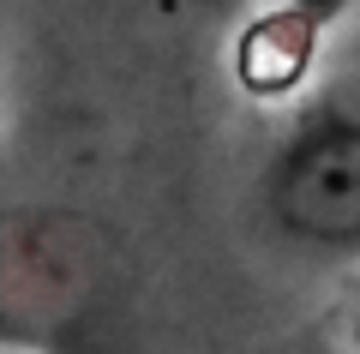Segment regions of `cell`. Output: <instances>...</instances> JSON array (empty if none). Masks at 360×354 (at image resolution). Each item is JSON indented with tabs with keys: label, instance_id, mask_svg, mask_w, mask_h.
I'll return each instance as SVG.
<instances>
[{
	"label": "cell",
	"instance_id": "obj_1",
	"mask_svg": "<svg viewBox=\"0 0 360 354\" xmlns=\"http://www.w3.org/2000/svg\"><path fill=\"white\" fill-rule=\"evenodd\" d=\"M264 210L295 246L360 253V120L324 114L264 168Z\"/></svg>",
	"mask_w": 360,
	"mask_h": 354
},
{
	"label": "cell",
	"instance_id": "obj_2",
	"mask_svg": "<svg viewBox=\"0 0 360 354\" xmlns=\"http://www.w3.org/2000/svg\"><path fill=\"white\" fill-rule=\"evenodd\" d=\"M193 6H205V13H229L234 0H193Z\"/></svg>",
	"mask_w": 360,
	"mask_h": 354
}]
</instances>
